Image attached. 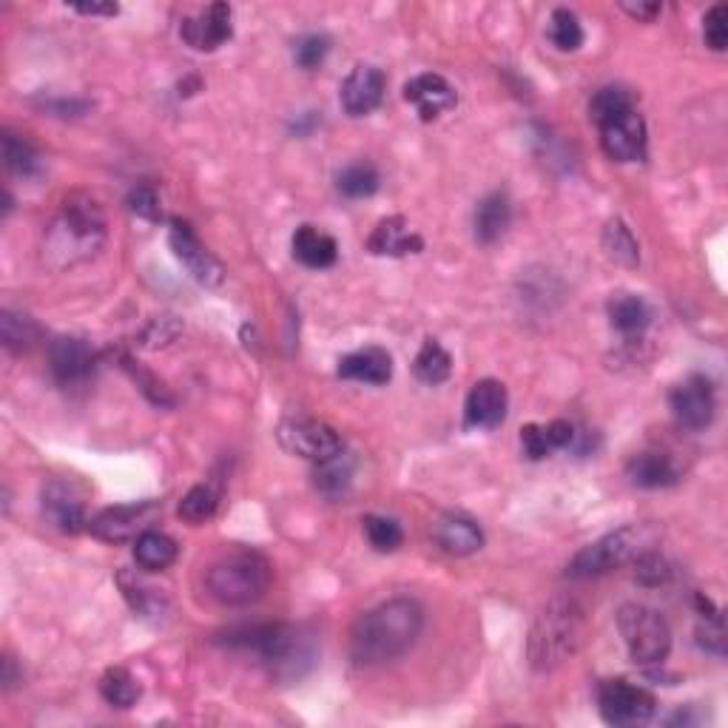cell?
I'll return each instance as SVG.
<instances>
[{
    "label": "cell",
    "instance_id": "obj_10",
    "mask_svg": "<svg viewBox=\"0 0 728 728\" xmlns=\"http://www.w3.org/2000/svg\"><path fill=\"white\" fill-rule=\"evenodd\" d=\"M160 512L162 507L157 501L109 507L89 521V530L94 538L105 541V544H126V541H137L143 533H148Z\"/></svg>",
    "mask_w": 728,
    "mask_h": 728
},
{
    "label": "cell",
    "instance_id": "obj_41",
    "mask_svg": "<svg viewBox=\"0 0 728 728\" xmlns=\"http://www.w3.org/2000/svg\"><path fill=\"white\" fill-rule=\"evenodd\" d=\"M120 587H123V595L128 598V603L143 615H155L157 606H162V598L157 595L155 589H146L140 581H128V575H120Z\"/></svg>",
    "mask_w": 728,
    "mask_h": 728
},
{
    "label": "cell",
    "instance_id": "obj_3",
    "mask_svg": "<svg viewBox=\"0 0 728 728\" xmlns=\"http://www.w3.org/2000/svg\"><path fill=\"white\" fill-rule=\"evenodd\" d=\"M105 239V219L98 200L83 191H75L64 200V208L57 214L52 225L46 251L49 257H60V265L89 260L91 253L103 246Z\"/></svg>",
    "mask_w": 728,
    "mask_h": 728
},
{
    "label": "cell",
    "instance_id": "obj_35",
    "mask_svg": "<svg viewBox=\"0 0 728 728\" xmlns=\"http://www.w3.org/2000/svg\"><path fill=\"white\" fill-rule=\"evenodd\" d=\"M0 333L9 351H26L37 342V325L29 316L12 314V310H3L0 316Z\"/></svg>",
    "mask_w": 728,
    "mask_h": 728
},
{
    "label": "cell",
    "instance_id": "obj_25",
    "mask_svg": "<svg viewBox=\"0 0 728 728\" xmlns=\"http://www.w3.org/2000/svg\"><path fill=\"white\" fill-rule=\"evenodd\" d=\"M512 219V205L507 200V194L501 191H492L478 203L476 208V239L484 246H492L496 239H501V234L510 228Z\"/></svg>",
    "mask_w": 728,
    "mask_h": 728
},
{
    "label": "cell",
    "instance_id": "obj_49",
    "mask_svg": "<svg viewBox=\"0 0 728 728\" xmlns=\"http://www.w3.org/2000/svg\"><path fill=\"white\" fill-rule=\"evenodd\" d=\"M14 686H18V672H14V660L7 658L3 660V689L12 692Z\"/></svg>",
    "mask_w": 728,
    "mask_h": 728
},
{
    "label": "cell",
    "instance_id": "obj_43",
    "mask_svg": "<svg viewBox=\"0 0 728 728\" xmlns=\"http://www.w3.org/2000/svg\"><path fill=\"white\" fill-rule=\"evenodd\" d=\"M128 208L137 214V217L143 219H160V196H157V191L151 189V185H137V189H132V194H128Z\"/></svg>",
    "mask_w": 728,
    "mask_h": 728
},
{
    "label": "cell",
    "instance_id": "obj_37",
    "mask_svg": "<svg viewBox=\"0 0 728 728\" xmlns=\"http://www.w3.org/2000/svg\"><path fill=\"white\" fill-rule=\"evenodd\" d=\"M351 462L344 458V453H339L337 458L319 464V469H316V487L328 492V496H342V492L351 487Z\"/></svg>",
    "mask_w": 728,
    "mask_h": 728
},
{
    "label": "cell",
    "instance_id": "obj_17",
    "mask_svg": "<svg viewBox=\"0 0 728 728\" xmlns=\"http://www.w3.org/2000/svg\"><path fill=\"white\" fill-rule=\"evenodd\" d=\"M387 78L376 66H356L342 83V105L351 117H364L376 112L385 100Z\"/></svg>",
    "mask_w": 728,
    "mask_h": 728
},
{
    "label": "cell",
    "instance_id": "obj_31",
    "mask_svg": "<svg viewBox=\"0 0 728 728\" xmlns=\"http://www.w3.org/2000/svg\"><path fill=\"white\" fill-rule=\"evenodd\" d=\"M632 109H635V98H632L626 89H621V86H606V89L598 91L592 103H589V114H592V120L598 123V128L612 123V120L624 117Z\"/></svg>",
    "mask_w": 728,
    "mask_h": 728
},
{
    "label": "cell",
    "instance_id": "obj_18",
    "mask_svg": "<svg viewBox=\"0 0 728 728\" xmlns=\"http://www.w3.org/2000/svg\"><path fill=\"white\" fill-rule=\"evenodd\" d=\"M405 100L416 105V112H419L424 123H433L442 114H447L450 109H455L458 94H455L447 78L428 71V75H419V78H413L405 86Z\"/></svg>",
    "mask_w": 728,
    "mask_h": 728
},
{
    "label": "cell",
    "instance_id": "obj_12",
    "mask_svg": "<svg viewBox=\"0 0 728 728\" xmlns=\"http://www.w3.org/2000/svg\"><path fill=\"white\" fill-rule=\"evenodd\" d=\"M169 242H171V248H174L177 260L189 268L191 276H194L200 285L214 287V285H219V282L225 280L223 265H219V262L214 260L208 251H205V246L200 242V239H196L194 228H191L189 223L174 219V223H171Z\"/></svg>",
    "mask_w": 728,
    "mask_h": 728
},
{
    "label": "cell",
    "instance_id": "obj_11",
    "mask_svg": "<svg viewBox=\"0 0 728 728\" xmlns=\"http://www.w3.org/2000/svg\"><path fill=\"white\" fill-rule=\"evenodd\" d=\"M672 413L680 428L706 430L717 413L715 387L706 376H689L672 393Z\"/></svg>",
    "mask_w": 728,
    "mask_h": 728
},
{
    "label": "cell",
    "instance_id": "obj_24",
    "mask_svg": "<svg viewBox=\"0 0 728 728\" xmlns=\"http://www.w3.org/2000/svg\"><path fill=\"white\" fill-rule=\"evenodd\" d=\"M435 544L450 555H473L484 546V533L476 521L464 515H447L435 524Z\"/></svg>",
    "mask_w": 728,
    "mask_h": 728
},
{
    "label": "cell",
    "instance_id": "obj_4",
    "mask_svg": "<svg viewBox=\"0 0 728 728\" xmlns=\"http://www.w3.org/2000/svg\"><path fill=\"white\" fill-rule=\"evenodd\" d=\"M273 569L257 549H234L214 560L205 572V589L223 606H248L268 592Z\"/></svg>",
    "mask_w": 728,
    "mask_h": 728
},
{
    "label": "cell",
    "instance_id": "obj_6",
    "mask_svg": "<svg viewBox=\"0 0 728 728\" xmlns=\"http://www.w3.org/2000/svg\"><path fill=\"white\" fill-rule=\"evenodd\" d=\"M228 644L253 649L276 674H299V663L310 660L308 644L296 626L260 624L228 635Z\"/></svg>",
    "mask_w": 728,
    "mask_h": 728
},
{
    "label": "cell",
    "instance_id": "obj_19",
    "mask_svg": "<svg viewBox=\"0 0 728 728\" xmlns=\"http://www.w3.org/2000/svg\"><path fill=\"white\" fill-rule=\"evenodd\" d=\"M43 512L60 533L75 535L86 524L83 496L66 481H49L43 487Z\"/></svg>",
    "mask_w": 728,
    "mask_h": 728
},
{
    "label": "cell",
    "instance_id": "obj_1",
    "mask_svg": "<svg viewBox=\"0 0 728 728\" xmlns=\"http://www.w3.org/2000/svg\"><path fill=\"white\" fill-rule=\"evenodd\" d=\"M424 626V612L410 598H393L362 615L351 632V658L359 666H378L413 649Z\"/></svg>",
    "mask_w": 728,
    "mask_h": 728
},
{
    "label": "cell",
    "instance_id": "obj_21",
    "mask_svg": "<svg viewBox=\"0 0 728 728\" xmlns=\"http://www.w3.org/2000/svg\"><path fill=\"white\" fill-rule=\"evenodd\" d=\"M339 378L364 382V385H387L393 378V359L382 348H364L339 362Z\"/></svg>",
    "mask_w": 728,
    "mask_h": 728
},
{
    "label": "cell",
    "instance_id": "obj_7",
    "mask_svg": "<svg viewBox=\"0 0 728 728\" xmlns=\"http://www.w3.org/2000/svg\"><path fill=\"white\" fill-rule=\"evenodd\" d=\"M617 629L624 635L632 660L640 666H658L669 658L672 649V629L663 615L644 603H626L617 612Z\"/></svg>",
    "mask_w": 728,
    "mask_h": 728
},
{
    "label": "cell",
    "instance_id": "obj_39",
    "mask_svg": "<svg viewBox=\"0 0 728 728\" xmlns=\"http://www.w3.org/2000/svg\"><path fill=\"white\" fill-rule=\"evenodd\" d=\"M635 581L640 587H660L672 578V567H669V560L663 555H658L655 549H646V553L637 555L635 560Z\"/></svg>",
    "mask_w": 728,
    "mask_h": 728
},
{
    "label": "cell",
    "instance_id": "obj_29",
    "mask_svg": "<svg viewBox=\"0 0 728 728\" xmlns=\"http://www.w3.org/2000/svg\"><path fill=\"white\" fill-rule=\"evenodd\" d=\"M100 694H103V701L114 708H132L134 703L140 701V683L134 678L128 669L123 666H114L109 672L100 678Z\"/></svg>",
    "mask_w": 728,
    "mask_h": 728
},
{
    "label": "cell",
    "instance_id": "obj_2",
    "mask_svg": "<svg viewBox=\"0 0 728 728\" xmlns=\"http://www.w3.org/2000/svg\"><path fill=\"white\" fill-rule=\"evenodd\" d=\"M587 635V612L578 601L560 595L546 603L530 632V663L538 672H549L581 649Z\"/></svg>",
    "mask_w": 728,
    "mask_h": 728
},
{
    "label": "cell",
    "instance_id": "obj_20",
    "mask_svg": "<svg viewBox=\"0 0 728 728\" xmlns=\"http://www.w3.org/2000/svg\"><path fill=\"white\" fill-rule=\"evenodd\" d=\"M367 248L376 257H407V253H419L424 248V239L410 231V225L401 217H387L373 228Z\"/></svg>",
    "mask_w": 728,
    "mask_h": 728
},
{
    "label": "cell",
    "instance_id": "obj_47",
    "mask_svg": "<svg viewBox=\"0 0 728 728\" xmlns=\"http://www.w3.org/2000/svg\"><path fill=\"white\" fill-rule=\"evenodd\" d=\"M621 9H624L626 14H632V18H637V21H644V23H651L660 12H663V7H660V3H621Z\"/></svg>",
    "mask_w": 728,
    "mask_h": 728
},
{
    "label": "cell",
    "instance_id": "obj_8",
    "mask_svg": "<svg viewBox=\"0 0 728 728\" xmlns=\"http://www.w3.org/2000/svg\"><path fill=\"white\" fill-rule=\"evenodd\" d=\"M598 708L610 726H640L655 715V697L646 689L632 686L629 680H603L598 689Z\"/></svg>",
    "mask_w": 728,
    "mask_h": 728
},
{
    "label": "cell",
    "instance_id": "obj_34",
    "mask_svg": "<svg viewBox=\"0 0 728 728\" xmlns=\"http://www.w3.org/2000/svg\"><path fill=\"white\" fill-rule=\"evenodd\" d=\"M549 41L558 52H578L583 43V29L578 14L569 9H555L549 18Z\"/></svg>",
    "mask_w": 728,
    "mask_h": 728
},
{
    "label": "cell",
    "instance_id": "obj_26",
    "mask_svg": "<svg viewBox=\"0 0 728 728\" xmlns=\"http://www.w3.org/2000/svg\"><path fill=\"white\" fill-rule=\"evenodd\" d=\"M134 560H137L146 572H160V569L171 567L177 560L174 538L148 530V533H143L140 538H137V544H134Z\"/></svg>",
    "mask_w": 728,
    "mask_h": 728
},
{
    "label": "cell",
    "instance_id": "obj_36",
    "mask_svg": "<svg viewBox=\"0 0 728 728\" xmlns=\"http://www.w3.org/2000/svg\"><path fill=\"white\" fill-rule=\"evenodd\" d=\"M362 524H364V535H367V541H371V546L376 553H396V549L405 544V533H401V526L393 519H385V515H367Z\"/></svg>",
    "mask_w": 728,
    "mask_h": 728
},
{
    "label": "cell",
    "instance_id": "obj_33",
    "mask_svg": "<svg viewBox=\"0 0 728 728\" xmlns=\"http://www.w3.org/2000/svg\"><path fill=\"white\" fill-rule=\"evenodd\" d=\"M339 191L351 200H364V196H373L378 191V171L373 169L371 162H353L348 169L339 174Z\"/></svg>",
    "mask_w": 728,
    "mask_h": 728
},
{
    "label": "cell",
    "instance_id": "obj_30",
    "mask_svg": "<svg viewBox=\"0 0 728 728\" xmlns=\"http://www.w3.org/2000/svg\"><path fill=\"white\" fill-rule=\"evenodd\" d=\"M413 371L416 376H419V382L435 387L450 378V373H453V359H450V353L444 351L435 339H428V342L421 344L419 356H416Z\"/></svg>",
    "mask_w": 728,
    "mask_h": 728
},
{
    "label": "cell",
    "instance_id": "obj_23",
    "mask_svg": "<svg viewBox=\"0 0 728 728\" xmlns=\"http://www.w3.org/2000/svg\"><path fill=\"white\" fill-rule=\"evenodd\" d=\"M626 476L635 487L644 490H660V487H672L680 481V473L674 462L663 453H640L626 464Z\"/></svg>",
    "mask_w": 728,
    "mask_h": 728
},
{
    "label": "cell",
    "instance_id": "obj_46",
    "mask_svg": "<svg viewBox=\"0 0 728 728\" xmlns=\"http://www.w3.org/2000/svg\"><path fill=\"white\" fill-rule=\"evenodd\" d=\"M546 439H549V447L553 450H567L575 442V428L569 421H549L546 424Z\"/></svg>",
    "mask_w": 728,
    "mask_h": 728
},
{
    "label": "cell",
    "instance_id": "obj_5",
    "mask_svg": "<svg viewBox=\"0 0 728 728\" xmlns=\"http://www.w3.org/2000/svg\"><path fill=\"white\" fill-rule=\"evenodd\" d=\"M658 533L651 526H624L617 533H610L606 538L589 544L587 549L575 555L572 564H569V575L572 578H598V575H606L610 569L621 567V564H629L637 555L646 553L655 546Z\"/></svg>",
    "mask_w": 728,
    "mask_h": 728
},
{
    "label": "cell",
    "instance_id": "obj_15",
    "mask_svg": "<svg viewBox=\"0 0 728 728\" xmlns=\"http://www.w3.org/2000/svg\"><path fill=\"white\" fill-rule=\"evenodd\" d=\"M182 41L196 52H217L225 41H231V7L214 3L196 18H185L180 29Z\"/></svg>",
    "mask_w": 728,
    "mask_h": 728
},
{
    "label": "cell",
    "instance_id": "obj_32",
    "mask_svg": "<svg viewBox=\"0 0 728 728\" xmlns=\"http://www.w3.org/2000/svg\"><path fill=\"white\" fill-rule=\"evenodd\" d=\"M219 507V492L211 484H200L194 490L185 492L180 501V519L189 524H203V521L214 519V512Z\"/></svg>",
    "mask_w": 728,
    "mask_h": 728
},
{
    "label": "cell",
    "instance_id": "obj_9",
    "mask_svg": "<svg viewBox=\"0 0 728 728\" xmlns=\"http://www.w3.org/2000/svg\"><path fill=\"white\" fill-rule=\"evenodd\" d=\"M280 444L287 453L302 455L308 462H330L339 453H344L342 439L330 424L316 419H287L280 424Z\"/></svg>",
    "mask_w": 728,
    "mask_h": 728
},
{
    "label": "cell",
    "instance_id": "obj_42",
    "mask_svg": "<svg viewBox=\"0 0 728 728\" xmlns=\"http://www.w3.org/2000/svg\"><path fill=\"white\" fill-rule=\"evenodd\" d=\"M328 52H330V37L325 35L302 37V41L296 43V64H299L302 69H316V66H322Z\"/></svg>",
    "mask_w": 728,
    "mask_h": 728
},
{
    "label": "cell",
    "instance_id": "obj_45",
    "mask_svg": "<svg viewBox=\"0 0 728 728\" xmlns=\"http://www.w3.org/2000/svg\"><path fill=\"white\" fill-rule=\"evenodd\" d=\"M697 635H701L703 649L715 651V655H723V651H726V632H723V615L706 617V629H701Z\"/></svg>",
    "mask_w": 728,
    "mask_h": 728
},
{
    "label": "cell",
    "instance_id": "obj_13",
    "mask_svg": "<svg viewBox=\"0 0 728 728\" xmlns=\"http://www.w3.org/2000/svg\"><path fill=\"white\" fill-rule=\"evenodd\" d=\"M601 146L606 157L615 162H637L646 157V123L632 109L624 117L612 120L606 126H601Z\"/></svg>",
    "mask_w": 728,
    "mask_h": 728
},
{
    "label": "cell",
    "instance_id": "obj_40",
    "mask_svg": "<svg viewBox=\"0 0 728 728\" xmlns=\"http://www.w3.org/2000/svg\"><path fill=\"white\" fill-rule=\"evenodd\" d=\"M703 37L706 46L715 52H726L728 46V9L726 7H712L703 21Z\"/></svg>",
    "mask_w": 728,
    "mask_h": 728
},
{
    "label": "cell",
    "instance_id": "obj_38",
    "mask_svg": "<svg viewBox=\"0 0 728 728\" xmlns=\"http://www.w3.org/2000/svg\"><path fill=\"white\" fill-rule=\"evenodd\" d=\"M603 246H606L612 260L624 262V265H637V260H640L635 237H632V231L621 223V219H612V223L606 225V231H603Z\"/></svg>",
    "mask_w": 728,
    "mask_h": 728
},
{
    "label": "cell",
    "instance_id": "obj_16",
    "mask_svg": "<svg viewBox=\"0 0 728 728\" xmlns=\"http://www.w3.org/2000/svg\"><path fill=\"white\" fill-rule=\"evenodd\" d=\"M507 407H510L507 387L496 378H484L469 390L464 421H467L469 430H496L504 424Z\"/></svg>",
    "mask_w": 728,
    "mask_h": 728
},
{
    "label": "cell",
    "instance_id": "obj_22",
    "mask_svg": "<svg viewBox=\"0 0 728 728\" xmlns=\"http://www.w3.org/2000/svg\"><path fill=\"white\" fill-rule=\"evenodd\" d=\"M294 257L305 268H314V271H322V268L337 265L339 260V246L337 239L330 234L319 231L314 225H302L294 234Z\"/></svg>",
    "mask_w": 728,
    "mask_h": 728
},
{
    "label": "cell",
    "instance_id": "obj_44",
    "mask_svg": "<svg viewBox=\"0 0 728 728\" xmlns=\"http://www.w3.org/2000/svg\"><path fill=\"white\" fill-rule=\"evenodd\" d=\"M521 447H524L526 458H533V462H541V458L553 453L549 439H546V430L541 428V424H526V428L521 430Z\"/></svg>",
    "mask_w": 728,
    "mask_h": 728
},
{
    "label": "cell",
    "instance_id": "obj_48",
    "mask_svg": "<svg viewBox=\"0 0 728 728\" xmlns=\"http://www.w3.org/2000/svg\"><path fill=\"white\" fill-rule=\"evenodd\" d=\"M80 14H105V18H114L120 12L117 3H75Z\"/></svg>",
    "mask_w": 728,
    "mask_h": 728
},
{
    "label": "cell",
    "instance_id": "obj_14",
    "mask_svg": "<svg viewBox=\"0 0 728 728\" xmlns=\"http://www.w3.org/2000/svg\"><path fill=\"white\" fill-rule=\"evenodd\" d=\"M49 362L52 376L57 378V385L78 387L83 385V382H89V376L94 373V364H98V356H94V351H91L83 339L64 337L52 342Z\"/></svg>",
    "mask_w": 728,
    "mask_h": 728
},
{
    "label": "cell",
    "instance_id": "obj_27",
    "mask_svg": "<svg viewBox=\"0 0 728 728\" xmlns=\"http://www.w3.org/2000/svg\"><path fill=\"white\" fill-rule=\"evenodd\" d=\"M610 319L624 337H640L651 325V308L640 296H617L610 302Z\"/></svg>",
    "mask_w": 728,
    "mask_h": 728
},
{
    "label": "cell",
    "instance_id": "obj_28",
    "mask_svg": "<svg viewBox=\"0 0 728 728\" xmlns=\"http://www.w3.org/2000/svg\"><path fill=\"white\" fill-rule=\"evenodd\" d=\"M3 160L7 169L18 177H37L43 171V157L26 137L14 132H3Z\"/></svg>",
    "mask_w": 728,
    "mask_h": 728
}]
</instances>
